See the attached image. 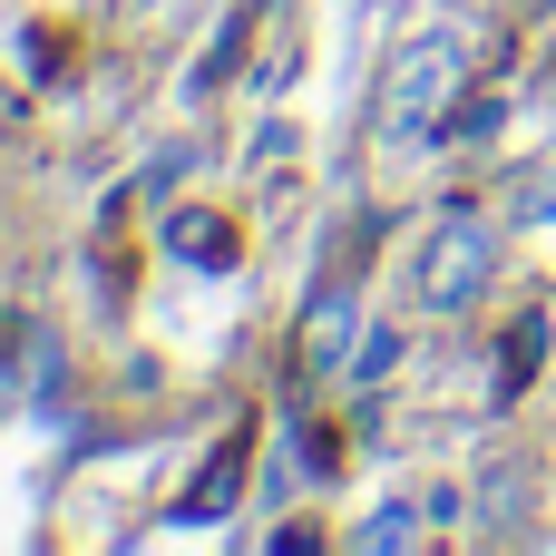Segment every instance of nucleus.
<instances>
[{"instance_id":"f257e3e1","label":"nucleus","mask_w":556,"mask_h":556,"mask_svg":"<svg viewBox=\"0 0 556 556\" xmlns=\"http://www.w3.org/2000/svg\"><path fill=\"white\" fill-rule=\"evenodd\" d=\"M459 88H469V29L430 20V29H410V39L391 49V68H381V127H391V137H430V127L459 108Z\"/></svg>"},{"instance_id":"f03ea898","label":"nucleus","mask_w":556,"mask_h":556,"mask_svg":"<svg viewBox=\"0 0 556 556\" xmlns=\"http://www.w3.org/2000/svg\"><path fill=\"white\" fill-rule=\"evenodd\" d=\"M489 274H498V235H489L479 215H440V225L420 235L410 283H420V303H430V313H469V303L489 293Z\"/></svg>"},{"instance_id":"7ed1b4c3","label":"nucleus","mask_w":556,"mask_h":556,"mask_svg":"<svg viewBox=\"0 0 556 556\" xmlns=\"http://www.w3.org/2000/svg\"><path fill=\"white\" fill-rule=\"evenodd\" d=\"M342 332H352V303L332 293V303L313 313V371H332V362H342Z\"/></svg>"},{"instance_id":"20e7f679","label":"nucleus","mask_w":556,"mask_h":556,"mask_svg":"<svg viewBox=\"0 0 556 556\" xmlns=\"http://www.w3.org/2000/svg\"><path fill=\"white\" fill-rule=\"evenodd\" d=\"M410 538H420V518H410V508H391V518H371V528H362V547H410Z\"/></svg>"},{"instance_id":"39448f33","label":"nucleus","mask_w":556,"mask_h":556,"mask_svg":"<svg viewBox=\"0 0 556 556\" xmlns=\"http://www.w3.org/2000/svg\"><path fill=\"white\" fill-rule=\"evenodd\" d=\"M391 352H401V342H391V332H371V342H362V362H352V371H362V381H381V371H391Z\"/></svg>"}]
</instances>
